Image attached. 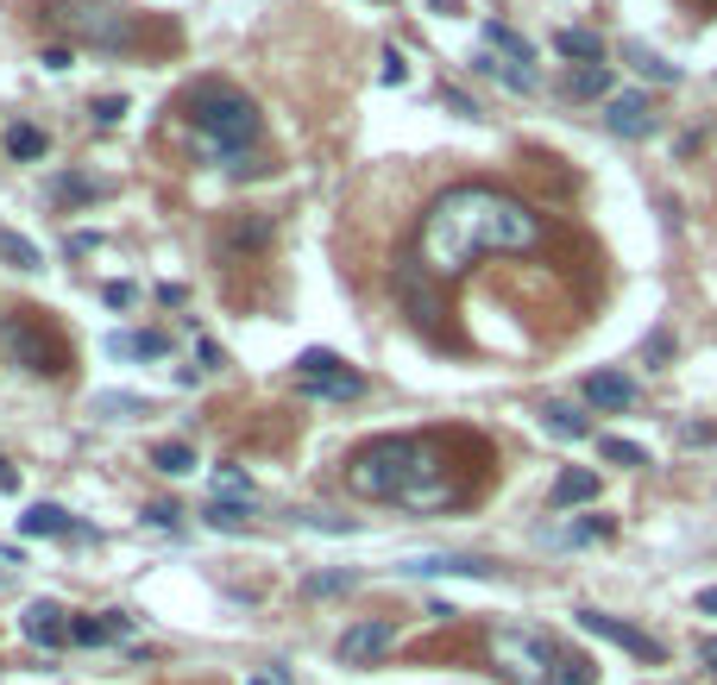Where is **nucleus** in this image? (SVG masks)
Wrapping results in <instances>:
<instances>
[{
    "instance_id": "nucleus-1",
    "label": "nucleus",
    "mask_w": 717,
    "mask_h": 685,
    "mask_svg": "<svg viewBox=\"0 0 717 685\" xmlns=\"http://www.w3.org/2000/svg\"><path fill=\"white\" fill-rule=\"evenodd\" d=\"M536 246L541 214L485 182H460V189L435 196L422 214V233H415V258L428 264V277H466L485 252H536Z\"/></svg>"
},
{
    "instance_id": "nucleus-2",
    "label": "nucleus",
    "mask_w": 717,
    "mask_h": 685,
    "mask_svg": "<svg viewBox=\"0 0 717 685\" xmlns=\"http://www.w3.org/2000/svg\"><path fill=\"white\" fill-rule=\"evenodd\" d=\"M346 484L358 497H390L403 504L422 484H440V453L428 440H410V434H390V440H372L346 459Z\"/></svg>"
},
{
    "instance_id": "nucleus-3",
    "label": "nucleus",
    "mask_w": 717,
    "mask_h": 685,
    "mask_svg": "<svg viewBox=\"0 0 717 685\" xmlns=\"http://www.w3.org/2000/svg\"><path fill=\"white\" fill-rule=\"evenodd\" d=\"M189 127H196V145H202L208 164L246 170V152L258 145V107L239 88H227V82L189 88Z\"/></svg>"
},
{
    "instance_id": "nucleus-4",
    "label": "nucleus",
    "mask_w": 717,
    "mask_h": 685,
    "mask_svg": "<svg viewBox=\"0 0 717 685\" xmlns=\"http://www.w3.org/2000/svg\"><path fill=\"white\" fill-rule=\"evenodd\" d=\"M45 20L95 51H132V38H139L127 7H107V0H57V7H45Z\"/></svg>"
},
{
    "instance_id": "nucleus-5",
    "label": "nucleus",
    "mask_w": 717,
    "mask_h": 685,
    "mask_svg": "<svg viewBox=\"0 0 717 685\" xmlns=\"http://www.w3.org/2000/svg\"><path fill=\"white\" fill-rule=\"evenodd\" d=\"M491 654H497V666H504L516 685H548V673L561 666L554 641L541 629H497L491 635Z\"/></svg>"
},
{
    "instance_id": "nucleus-6",
    "label": "nucleus",
    "mask_w": 717,
    "mask_h": 685,
    "mask_svg": "<svg viewBox=\"0 0 717 685\" xmlns=\"http://www.w3.org/2000/svg\"><path fill=\"white\" fill-rule=\"evenodd\" d=\"M296 390H303V397H321V403H353L358 390H365V378H358V371H346L333 353L308 346V353L296 358Z\"/></svg>"
},
{
    "instance_id": "nucleus-7",
    "label": "nucleus",
    "mask_w": 717,
    "mask_h": 685,
    "mask_svg": "<svg viewBox=\"0 0 717 685\" xmlns=\"http://www.w3.org/2000/svg\"><path fill=\"white\" fill-rule=\"evenodd\" d=\"M573 623H579L586 635H598V641H611V648H623V654L648 660V666L661 660V641H655V635H642L636 623H616V616H604V610H579Z\"/></svg>"
},
{
    "instance_id": "nucleus-8",
    "label": "nucleus",
    "mask_w": 717,
    "mask_h": 685,
    "mask_svg": "<svg viewBox=\"0 0 717 685\" xmlns=\"http://www.w3.org/2000/svg\"><path fill=\"white\" fill-rule=\"evenodd\" d=\"M390 648H397V623H385V616H365V623H353V629L340 635V660L346 666H372Z\"/></svg>"
},
{
    "instance_id": "nucleus-9",
    "label": "nucleus",
    "mask_w": 717,
    "mask_h": 685,
    "mask_svg": "<svg viewBox=\"0 0 717 685\" xmlns=\"http://www.w3.org/2000/svg\"><path fill=\"white\" fill-rule=\"evenodd\" d=\"M604 127H611L616 139H648V132H655V102H648L642 88H623V95L604 102Z\"/></svg>"
},
{
    "instance_id": "nucleus-10",
    "label": "nucleus",
    "mask_w": 717,
    "mask_h": 685,
    "mask_svg": "<svg viewBox=\"0 0 717 685\" xmlns=\"http://www.w3.org/2000/svg\"><path fill=\"white\" fill-rule=\"evenodd\" d=\"M20 635L38 641V648H63V641H70V610L51 604V598H38V604L20 610Z\"/></svg>"
},
{
    "instance_id": "nucleus-11",
    "label": "nucleus",
    "mask_w": 717,
    "mask_h": 685,
    "mask_svg": "<svg viewBox=\"0 0 717 685\" xmlns=\"http://www.w3.org/2000/svg\"><path fill=\"white\" fill-rule=\"evenodd\" d=\"M403 572L410 579H491V559L479 554H422V559H403Z\"/></svg>"
},
{
    "instance_id": "nucleus-12",
    "label": "nucleus",
    "mask_w": 717,
    "mask_h": 685,
    "mask_svg": "<svg viewBox=\"0 0 717 685\" xmlns=\"http://www.w3.org/2000/svg\"><path fill=\"white\" fill-rule=\"evenodd\" d=\"M132 629L127 610H102V616H70V641H82V648H107V641H120V635Z\"/></svg>"
},
{
    "instance_id": "nucleus-13",
    "label": "nucleus",
    "mask_w": 717,
    "mask_h": 685,
    "mask_svg": "<svg viewBox=\"0 0 717 685\" xmlns=\"http://www.w3.org/2000/svg\"><path fill=\"white\" fill-rule=\"evenodd\" d=\"M586 403L591 409H630L636 403V383L623 378V371H591L586 378Z\"/></svg>"
},
{
    "instance_id": "nucleus-14",
    "label": "nucleus",
    "mask_w": 717,
    "mask_h": 685,
    "mask_svg": "<svg viewBox=\"0 0 717 685\" xmlns=\"http://www.w3.org/2000/svg\"><path fill=\"white\" fill-rule=\"evenodd\" d=\"M20 534H32V541L45 534V541H51V534H77V522H70L63 504H32L26 516H20Z\"/></svg>"
},
{
    "instance_id": "nucleus-15",
    "label": "nucleus",
    "mask_w": 717,
    "mask_h": 685,
    "mask_svg": "<svg viewBox=\"0 0 717 685\" xmlns=\"http://www.w3.org/2000/svg\"><path fill=\"white\" fill-rule=\"evenodd\" d=\"M107 353L114 358H164L171 353V333H114Z\"/></svg>"
},
{
    "instance_id": "nucleus-16",
    "label": "nucleus",
    "mask_w": 717,
    "mask_h": 685,
    "mask_svg": "<svg viewBox=\"0 0 717 685\" xmlns=\"http://www.w3.org/2000/svg\"><path fill=\"white\" fill-rule=\"evenodd\" d=\"M202 522L214 534H246V522H252V504H227V497H214V504H202Z\"/></svg>"
},
{
    "instance_id": "nucleus-17",
    "label": "nucleus",
    "mask_w": 717,
    "mask_h": 685,
    "mask_svg": "<svg viewBox=\"0 0 717 685\" xmlns=\"http://www.w3.org/2000/svg\"><path fill=\"white\" fill-rule=\"evenodd\" d=\"M554 51H561V57H579V63H604V38H598V32L566 26V32H554Z\"/></svg>"
},
{
    "instance_id": "nucleus-18",
    "label": "nucleus",
    "mask_w": 717,
    "mask_h": 685,
    "mask_svg": "<svg viewBox=\"0 0 717 685\" xmlns=\"http://www.w3.org/2000/svg\"><path fill=\"white\" fill-rule=\"evenodd\" d=\"M0 145H7V157H20V164H32V157H45V132L32 127V120H13Z\"/></svg>"
},
{
    "instance_id": "nucleus-19",
    "label": "nucleus",
    "mask_w": 717,
    "mask_h": 685,
    "mask_svg": "<svg viewBox=\"0 0 717 685\" xmlns=\"http://www.w3.org/2000/svg\"><path fill=\"white\" fill-rule=\"evenodd\" d=\"M541 422H548V434H561V440H586L591 422L579 415V409H566V403H548L541 409Z\"/></svg>"
},
{
    "instance_id": "nucleus-20",
    "label": "nucleus",
    "mask_w": 717,
    "mask_h": 685,
    "mask_svg": "<svg viewBox=\"0 0 717 685\" xmlns=\"http://www.w3.org/2000/svg\"><path fill=\"white\" fill-rule=\"evenodd\" d=\"M591 497H598V472H561V479H554V504H591Z\"/></svg>"
},
{
    "instance_id": "nucleus-21",
    "label": "nucleus",
    "mask_w": 717,
    "mask_h": 685,
    "mask_svg": "<svg viewBox=\"0 0 717 685\" xmlns=\"http://www.w3.org/2000/svg\"><path fill=\"white\" fill-rule=\"evenodd\" d=\"M7 340H13V353L26 358V371H57L51 353H45V346H38V340L26 333V321H7Z\"/></svg>"
},
{
    "instance_id": "nucleus-22",
    "label": "nucleus",
    "mask_w": 717,
    "mask_h": 685,
    "mask_svg": "<svg viewBox=\"0 0 717 685\" xmlns=\"http://www.w3.org/2000/svg\"><path fill=\"white\" fill-rule=\"evenodd\" d=\"M152 465L171 472V479H183V472H196V447L189 440H164V447H152Z\"/></svg>"
},
{
    "instance_id": "nucleus-23",
    "label": "nucleus",
    "mask_w": 717,
    "mask_h": 685,
    "mask_svg": "<svg viewBox=\"0 0 717 685\" xmlns=\"http://www.w3.org/2000/svg\"><path fill=\"white\" fill-rule=\"evenodd\" d=\"M95 415L132 422V415H152V403H145V397H127V390H102V397H95Z\"/></svg>"
},
{
    "instance_id": "nucleus-24",
    "label": "nucleus",
    "mask_w": 717,
    "mask_h": 685,
    "mask_svg": "<svg viewBox=\"0 0 717 685\" xmlns=\"http://www.w3.org/2000/svg\"><path fill=\"white\" fill-rule=\"evenodd\" d=\"M566 95H573V102H598V95H611V70H604V63H586L579 76L566 82Z\"/></svg>"
},
{
    "instance_id": "nucleus-25",
    "label": "nucleus",
    "mask_w": 717,
    "mask_h": 685,
    "mask_svg": "<svg viewBox=\"0 0 717 685\" xmlns=\"http://www.w3.org/2000/svg\"><path fill=\"white\" fill-rule=\"evenodd\" d=\"M485 45H491V51H504V63H522V70H529V45H522L510 26H497V20H491V26H485Z\"/></svg>"
},
{
    "instance_id": "nucleus-26",
    "label": "nucleus",
    "mask_w": 717,
    "mask_h": 685,
    "mask_svg": "<svg viewBox=\"0 0 717 685\" xmlns=\"http://www.w3.org/2000/svg\"><path fill=\"white\" fill-rule=\"evenodd\" d=\"M214 491H221L227 504H252V497H258V491H252V479H246L239 465H221V472H214Z\"/></svg>"
},
{
    "instance_id": "nucleus-27",
    "label": "nucleus",
    "mask_w": 717,
    "mask_h": 685,
    "mask_svg": "<svg viewBox=\"0 0 717 685\" xmlns=\"http://www.w3.org/2000/svg\"><path fill=\"white\" fill-rule=\"evenodd\" d=\"M598 453H604V459H616V465H648V447L623 440V434H604V440H598Z\"/></svg>"
},
{
    "instance_id": "nucleus-28",
    "label": "nucleus",
    "mask_w": 717,
    "mask_h": 685,
    "mask_svg": "<svg viewBox=\"0 0 717 685\" xmlns=\"http://www.w3.org/2000/svg\"><path fill=\"white\" fill-rule=\"evenodd\" d=\"M227 246H271V221L265 214H252V221H233V233H227Z\"/></svg>"
},
{
    "instance_id": "nucleus-29",
    "label": "nucleus",
    "mask_w": 717,
    "mask_h": 685,
    "mask_svg": "<svg viewBox=\"0 0 717 685\" xmlns=\"http://www.w3.org/2000/svg\"><path fill=\"white\" fill-rule=\"evenodd\" d=\"M630 63H636L648 82H680V63H661L655 51H642V45H630Z\"/></svg>"
},
{
    "instance_id": "nucleus-30",
    "label": "nucleus",
    "mask_w": 717,
    "mask_h": 685,
    "mask_svg": "<svg viewBox=\"0 0 717 685\" xmlns=\"http://www.w3.org/2000/svg\"><path fill=\"white\" fill-rule=\"evenodd\" d=\"M0 252L13 258L20 271H38V264H45V258H38V246H32V239H20V233H0Z\"/></svg>"
},
{
    "instance_id": "nucleus-31",
    "label": "nucleus",
    "mask_w": 717,
    "mask_h": 685,
    "mask_svg": "<svg viewBox=\"0 0 717 685\" xmlns=\"http://www.w3.org/2000/svg\"><path fill=\"white\" fill-rule=\"evenodd\" d=\"M548 685H591V660H561V666H554V673H548Z\"/></svg>"
},
{
    "instance_id": "nucleus-32",
    "label": "nucleus",
    "mask_w": 717,
    "mask_h": 685,
    "mask_svg": "<svg viewBox=\"0 0 717 685\" xmlns=\"http://www.w3.org/2000/svg\"><path fill=\"white\" fill-rule=\"evenodd\" d=\"M89 114H95V127H114V120L127 114V95H102V102L89 107Z\"/></svg>"
},
{
    "instance_id": "nucleus-33",
    "label": "nucleus",
    "mask_w": 717,
    "mask_h": 685,
    "mask_svg": "<svg viewBox=\"0 0 717 685\" xmlns=\"http://www.w3.org/2000/svg\"><path fill=\"white\" fill-rule=\"evenodd\" d=\"M346 584H353V572H315L308 591H315V598H333V591H346Z\"/></svg>"
},
{
    "instance_id": "nucleus-34",
    "label": "nucleus",
    "mask_w": 717,
    "mask_h": 685,
    "mask_svg": "<svg viewBox=\"0 0 717 685\" xmlns=\"http://www.w3.org/2000/svg\"><path fill=\"white\" fill-rule=\"evenodd\" d=\"M410 82V63H403V51H385V88H403Z\"/></svg>"
},
{
    "instance_id": "nucleus-35",
    "label": "nucleus",
    "mask_w": 717,
    "mask_h": 685,
    "mask_svg": "<svg viewBox=\"0 0 717 685\" xmlns=\"http://www.w3.org/2000/svg\"><path fill=\"white\" fill-rule=\"evenodd\" d=\"M145 522H152V529H177V509L171 504H145Z\"/></svg>"
},
{
    "instance_id": "nucleus-36",
    "label": "nucleus",
    "mask_w": 717,
    "mask_h": 685,
    "mask_svg": "<svg viewBox=\"0 0 717 685\" xmlns=\"http://www.w3.org/2000/svg\"><path fill=\"white\" fill-rule=\"evenodd\" d=\"M38 63H45V70H70V45H45Z\"/></svg>"
},
{
    "instance_id": "nucleus-37",
    "label": "nucleus",
    "mask_w": 717,
    "mask_h": 685,
    "mask_svg": "<svg viewBox=\"0 0 717 685\" xmlns=\"http://www.w3.org/2000/svg\"><path fill=\"white\" fill-rule=\"evenodd\" d=\"M447 107H454V114H460V120H479V107H472V102H466V95H460V88H447Z\"/></svg>"
},
{
    "instance_id": "nucleus-38",
    "label": "nucleus",
    "mask_w": 717,
    "mask_h": 685,
    "mask_svg": "<svg viewBox=\"0 0 717 685\" xmlns=\"http://www.w3.org/2000/svg\"><path fill=\"white\" fill-rule=\"evenodd\" d=\"M196 353H202V365H208V371H221V365H227V353H221V346H214V340H202V346H196Z\"/></svg>"
},
{
    "instance_id": "nucleus-39",
    "label": "nucleus",
    "mask_w": 717,
    "mask_h": 685,
    "mask_svg": "<svg viewBox=\"0 0 717 685\" xmlns=\"http://www.w3.org/2000/svg\"><path fill=\"white\" fill-rule=\"evenodd\" d=\"M698 660H705V666L717 673V635H705V641H698Z\"/></svg>"
},
{
    "instance_id": "nucleus-40",
    "label": "nucleus",
    "mask_w": 717,
    "mask_h": 685,
    "mask_svg": "<svg viewBox=\"0 0 717 685\" xmlns=\"http://www.w3.org/2000/svg\"><path fill=\"white\" fill-rule=\"evenodd\" d=\"M698 610H705V616H717V584H705V591H698Z\"/></svg>"
},
{
    "instance_id": "nucleus-41",
    "label": "nucleus",
    "mask_w": 717,
    "mask_h": 685,
    "mask_svg": "<svg viewBox=\"0 0 717 685\" xmlns=\"http://www.w3.org/2000/svg\"><path fill=\"white\" fill-rule=\"evenodd\" d=\"M428 7H435V13H460V0H428Z\"/></svg>"
},
{
    "instance_id": "nucleus-42",
    "label": "nucleus",
    "mask_w": 717,
    "mask_h": 685,
    "mask_svg": "<svg viewBox=\"0 0 717 685\" xmlns=\"http://www.w3.org/2000/svg\"><path fill=\"white\" fill-rule=\"evenodd\" d=\"M246 685H278V680H271V673H258V680H246Z\"/></svg>"
}]
</instances>
